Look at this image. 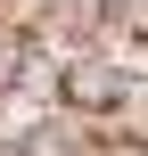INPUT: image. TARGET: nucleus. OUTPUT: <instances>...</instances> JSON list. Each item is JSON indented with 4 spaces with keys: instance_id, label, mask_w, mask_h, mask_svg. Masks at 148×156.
I'll return each mask as SVG.
<instances>
[{
    "instance_id": "nucleus-1",
    "label": "nucleus",
    "mask_w": 148,
    "mask_h": 156,
    "mask_svg": "<svg viewBox=\"0 0 148 156\" xmlns=\"http://www.w3.org/2000/svg\"><path fill=\"white\" fill-rule=\"evenodd\" d=\"M58 99H66L74 115H107L115 99H132V74H124L115 58H74V66L58 74Z\"/></svg>"
},
{
    "instance_id": "nucleus-2",
    "label": "nucleus",
    "mask_w": 148,
    "mask_h": 156,
    "mask_svg": "<svg viewBox=\"0 0 148 156\" xmlns=\"http://www.w3.org/2000/svg\"><path fill=\"white\" fill-rule=\"evenodd\" d=\"M0 156H33V148H0Z\"/></svg>"
}]
</instances>
